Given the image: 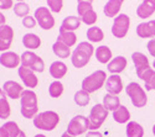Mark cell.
Returning a JSON list of instances; mask_svg holds the SVG:
<instances>
[{"label":"cell","mask_w":155,"mask_h":137,"mask_svg":"<svg viewBox=\"0 0 155 137\" xmlns=\"http://www.w3.org/2000/svg\"><path fill=\"white\" fill-rule=\"evenodd\" d=\"M20 105H21V115L26 119H34L38 113V103L36 93L31 89L24 90L20 98Z\"/></svg>","instance_id":"cell-1"},{"label":"cell","mask_w":155,"mask_h":137,"mask_svg":"<svg viewBox=\"0 0 155 137\" xmlns=\"http://www.w3.org/2000/svg\"><path fill=\"white\" fill-rule=\"evenodd\" d=\"M93 53H94V48L89 42L84 41V42L78 43V46H77V48L74 49L71 56V62L73 67L83 68L84 66H87Z\"/></svg>","instance_id":"cell-2"},{"label":"cell","mask_w":155,"mask_h":137,"mask_svg":"<svg viewBox=\"0 0 155 137\" xmlns=\"http://www.w3.org/2000/svg\"><path fill=\"white\" fill-rule=\"evenodd\" d=\"M60 122V116L55 111H44L34 117V126L42 131H52Z\"/></svg>","instance_id":"cell-3"},{"label":"cell","mask_w":155,"mask_h":137,"mask_svg":"<svg viewBox=\"0 0 155 137\" xmlns=\"http://www.w3.org/2000/svg\"><path fill=\"white\" fill-rule=\"evenodd\" d=\"M107 82V73L104 70H96L91 76L86 77L82 80V89L89 94L99 90Z\"/></svg>","instance_id":"cell-4"},{"label":"cell","mask_w":155,"mask_h":137,"mask_svg":"<svg viewBox=\"0 0 155 137\" xmlns=\"http://www.w3.org/2000/svg\"><path fill=\"white\" fill-rule=\"evenodd\" d=\"M125 92H127V95L130 98V101L135 107H144L147 105L148 103L147 94L138 83L135 82L129 83L125 88Z\"/></svg>","instance_id":"cell-5"},{"label":"cell","mask_w":155,"mask_h":137,"mask_svg":"<svg viewBox=\"0 0 155 137\" xmlns=\"http://www.w3.org/2000/svg\"><path fill=\"white\" fill-rule=\"evenodd\" d=\"M21 66L25 68H29L32 72H38L42 73L45 70V62L44 59L34 53L32 51H26L24 52L21 56Z\"/></svg>","instance_id":"cell-6"},{"label":"cell","mask_w":155,"mask_h":137,"mask_svg":"<svg viewBox=\"0 0 155 137\" xmlns=\"http://www.w3.org/2000/svg\"><path fill=\"white\" fill-rule=\"evenodd\" d=\"M108 117V110L103 106V104H96L89 113V130L96 131L98 130L103 122Z\"/></svg>","instance_id":"cell-7"},{"label":"cell","mask_w":155,"mask_h":137,"mask_svg":"<svg viewBox=\"0 0 155 137\" xmlns=\"http://www.w3.org/2000/svg\"><path fill=\"white\" fill-rule=\"evenodd\" d=\"M130 26V17L125 14H119L112 25V35L117 39H124Z\"/></svg>","instance_id":"cell-8"},{"label":"cell","mask_w":155,"mask_h":137,"mask_svg":"<svg viewBox=\"0 0 155 137\" xmlns=\"http://www.w3.org/2000/svg\"><path fill=\"white\" fill-rule=\"evenodd\" d=\"M89 130V119L83 115H77L71 119L67 126V132L72 136H78Z\"/></svg>","instance_id":"cell-9"},{"label":"cell","mask_w":155,"mask_h":137,"mask_svg":"<svg viewBox=\"0 0 155 137\" xmlns=\"http://www.w3.org/2000/svg\"><path fill=\"white\" fill-rule=\"evenodd\" d=\"M38 23V26L44 30H51L55 26V19L51 14V10L48 8L41 6L36 9L35 11V16H34Z\"/></svg>","instance_id":"cell-10"},{"label":"cell","mask_w":155,"mask_h":137,"mask_svg":"<svg viewBox=\"0 0 155 137\" xmlns=\"http://www.w3.org/2000/svg\"><path fill=\"white\" fill-rule=\"evenodd\" d=\"M12 40H14V30L9 25L0 26V52H8Z\"/></svg>","instance_id":"cell-11"},{"label":"cell","mask_w":155,"mask_h":137,"mask_svg":"<svg viewBox=\"0 0 155 137\" xmlns=\"http://www.w3.org/2000/svg\"><path fill=\"white\" fill-rule=\"evenodd\" d=\"M132 59H133V63L135 66V70H137V76L139 78L143 77V74L150 69V66H149V59L148 57L141 53V52H134L132 54Z\"/></svg>","instance_id":"cell-12"},{"label":"cell","mask_w":155,"mask_h":137,"mask_svg":"<svg viewBox=\"0 0 155 137\" xmlns=\"http://www.w3.org/2000/svg\"><path fill=\"white\" fill-rule=\"evenodd\" d=\"M19 77L21 78L25 86H28V88H30V89L36 88V86L38 85V79L35 76V72L30 70L29 68H25V67L21 66L19 68Z\"/></svg>","instance_id":"cell-13"},{"label":"cell","mask_w":155,"mask_h":137,"mask_svg":"<svg viewBox=\"0 0 155 137\" xmlns=\"http://www.w3.org/2000/svg\"><path fill=\"white\" fill-rule=\"evenodd\" d=\"M106 89L107 93L112 95H118L123 90V82L122 78L119 77V74H112V76L107 78Z\"/></svg>","instance_id":"cell-14"},{"label":"cell","mask_w":155,"mask_h":137,"mask_svg":"<svg viewBox=\"0 0 155 137\" xmlns=\"http://www.w3.org/2000/svg\"><path fill=\"white\" fill-rule=\"evenodd\" d=\"M19 63H21V57H19L18 53L15 52H4L0 56V64L5 68L12 69V68H16L19 67Z\"/></svg>","instance_id":"cell-15"},{"label":"cell","mask_w":155,"mask_h":137,"mask_svg":"<svg viewBox=\"0 0 155 137\" xmlns=\"http://www.w3.org/2000/svg\"><path fill=\"white\" fill-rule=\"evenodd\" d=\"M3 90L6 94V96H9L10 99H15V100H16V99H19V98H21V94L24 92L22 86L18 82H15V80H8V82H5L4 85H3Z\"/></svg>","instance_id":"cell-16"},{"label":"cell","mask_w":155,"mask_h":137,"mask_svg":"<svg viewBox=\"0 0 155 137\" xmlns=\"http://www.w3.org/2000/svg\"><path fill=\"white\" fill-rule=\"evenodd\" d=\"M137 35L140 39H151V37H155V20L139 23L137 26Z\"/></svg>","instance_id":"cell-17"},{"label":"cell","mask_w":155,"mask_h":137,"mask_svg":"<svg viewBox=\"0 0 155 137\" xmlns=\"http://www.w3.org/2000/svg\"><path fill=\"white\" fill-rule=\"evenodd\" d=\"M155 12V0H143L137 9V15L140 19H149Z\"/></svg>","instance_id":"cell-18"},{"label":"cell","mask_w":155,"mask_h":137,"mask_svg":"<svg viewBox=\"0 0 155 137\" xmlns=\"http://www.w3.org/2000/svg\"><path fill=\"white\" fill-rule=\"evenodd\" d=\"M124 0H108L107 4L103 8V12L107 17H117L118 12L120 11L122 4Z\"/></svg>","instance_id":"cell-19"},{"label":"cell","mask_w":155,"mask_h":137,"mask_svg":"<svg viewBox=\"0 0 155 137\" xmlns=\"http://www.w3.org/2000/svg\"><path fill=\"white\" fill-rule=\"evenodd\" d=\"M127 68V58L123 56H117L108 63V70L112 74H119Z\"/></svg>","instance_id":"cell-20"},{"label":"cell","mask_w":155,"mask_h":137,"mask_svg":"<svg viewBox=\"0 0 155 137\" xmlns=\"http://www.w3.org/2000/svg\"><path fill=\"white\" fill-rule=\"evenodd\" d=\"M66 73H67V66L61 61H56L50 66V74L56 80H60L61 78H63L66 76Z\"/></svg>","instance_id":"cell-21"},{"label":"cell","mask_w":155,"mask_h":137,"mask_svg":"<svg viewBox=\"0 0 155 137\" xmlns=\"http://www.w3.org/2000/svg\"><path fill=\"white\" fill-rule=\"evenodd\" d=\"M57 41L62 42L63 45H66L68 47H72L77 42V36H76V33L73 31H67V30H64L63 27H60Z\"/></svg>","instance_id":"cell-22"},{"label":"cell","mask_w":155,"mask_h":137,"mask_svg":"<svg viewBox=\"0 0 155 137\" xmlns=\"http://www.w3.org/2000/svg\"><path fill=\"white\" fill-rule=\"evenodd\" d=\"M94 54H96L97 61L102 64H107L113 59L112 58V51L108 46H99L94 51Z\"/></svg>","instance_id":"cell-23"},{"label":"cell","mask_w":155,"mask_h":137,"mask_svg":"<svg viewBox=\"0 0 155 137\" xmlns=\"http://www.w3.org/2000/svg\"><path fill=\"white\" fill-rule=\"evenodd\" d=\"M103 106H104L108 111H115L118 110L120 105V99L117 95H112V94H106L103 98Z\"/></svg>","instance_id":"cell-24"},{"label":"cell","mask_w":155,"mask_h":137,"mask_svg":"<svg viewBox=\"0 0 155 137\" xmlns=\"http://www.w3.org/2000/svg\"><path fill=\"white\" fill-rule=\"evenodd\" d=\"M22 45L25 46V48L36 49L41 46V39L35 33H26L22 37Z\"/></svg>","instance_id":"cell-25"},{"label":"cell","mask_w":155,"mask_h":137,"mask_svg":"<svg viewBox=\"0 0 155 137\" xmlns=\"http://www.w3.org/2000/svg\"><path fill=\"white\" fill-rule=\"evenodd\" d=\"M127 137H143L144 136V129L140 123L135 121H129L127 125Z\"/></svg>","instance_id":"cell-26"},{"label":"cell","mask_w":155,"mask_h":137,"mask_svg":"<svg viewBox=\"0 0 155 137\" xmlns=\"http://www.w3.org/2000/svg\"><path fill=\"white\" fill-rule=\"evenodd\" d=\"M11 114V109L9 105V101L6 99V94L3 89H0V119H8Z\"/></svg>","instance_id":"cell-27"},{"label":"cell","mask_w":155,"mask_h":137,"mask_svg":"<svg viewBox=\"0 0 155 137\" xmlns=\"http://www.w3.org/2000/svg\"><path fill=\"white\" fill-rule=\"evenodd\" d=\"M113 119L118 123H127L129 121V119H130V113H129L128 107L122 105L118 110L113 111Z\"/></svg>","instance_id":"cell-28"},{"label":"cell","mask_w":155,"mask_h":137,"mask_svg":"<svg viewBox=\"0 0 155 137\" xmlns=\"http://www.w3.org/2000/svg\"><path fill=\"white\" fill-rule=\"evenodd\" d=\"M80 26H81V19L77 17V16H67V17H64L63 21H62V25H61V27H63L64 30L73 31V32H74V30L80 29Z\"/></svg>","instance_id":"cell-29"},{"label":"cell","mask_w":155,"mask_h":137,"mask_svg":"<svg viewBox=\"0 0 155 137\" xmlns=\"http://www.w3.org/2000/svg\"><path fill=\"white\" fill-rule=\"evenodd\" d=\"M52 51L58 57V58H68L71 56V49L68 46L63 45L62 42L60 41H56L54 45H52Z\"/></svg>","instance_id":"cell-30"},{"label":"cell","mask_w":155,"mask_h":137,"mask_svg":"<svg viewBox=\"0 0 155 137\" xmlns=\"http://www.w3.org/2000/svg\"><path fill=\"white\" fill-rule=\"evenodd\" d=\"M87 39L91 42H101L104 39V33L98 26H92L87 30Z\"/></svg>","instance_id":"cell-31"},{"label":"cell","mask_w":155,"mask_h":137,"mask_svg":"<svg viewBox=\"0 0 155 137\" xmlns=\"http://www.w3.org/2000/svg\"><path fill=\"white\" fill-rule=\"evenodd\" d=\"M140 79L144 80V83H145V89H147L148 92L155 90V69L150 68Z\"/></svg>","instance_id":"cell-32"},{"label":"cell","mask_w":155,"mask_h":137,"mask_svg":"<svg viewBox=\"0 0 155 137\" xmlns=\"http://www.w3.org/2000/svg\"><path fill=\"white\" fill-rule=\"evenodd\" d=\"M74 103L78 105V106H87L88 104H89V101H91V98H89V93L88 92H86V90H83V89H81V90H78L76 94H74Z\"/></svg>","instance_id":"cell-33"},{"label":"cell","mask_w":155,"mask_h":137,"mask_svg":"<svg viewBox=\"0 0 155 137\" xmlns=\"http://www.w3.org/2000/svg\"><path fill=\"white\" fill-rule=\"evenodd\" d=\"M48 94L51 98H60L63 94V84L60 80H55L48 86Z\"/></svg>","instance_id":"cell-34"},{"label":"cell","mask_w":155,"mask_h":137,"mask_svg":"<svg viewBox=\"0 0 155 137\" xmlns=\"http://www.w3.org/2000/svg\"><path fill=\"white\" fill-rule=\"evenodd\" d=\"M14 12L15 15L19 16V17H26L30 12V8L26 3H18L14 5Z\"/></svg>","instance_id":"cell-35"},{"label":"cell","mask_w":155,"mask_h":137,"mask_svg":"<svg viewBox=\"0 0 155 137\" xmlns=\"http://www.w3.org/2000/svg\"><path fill=\"white\" fill-rule=\"evenodd\" d=\"M93 9V6H92V3L91 2H78V4H77V12H78V16H80V19L83 16V15H86L88 11H91Z\"/></svg>","instance_id":"cell-36"},{"label":"cell","mask_w":155,"mask_h":137,"mask_svg":"<svg viewBox=\"0 0 155 137\" xmlns=\"http://www.w3.org/2000/svg\"><path fill=\"white\" fill-rule=\"evenodd\" d=\"M3 126L6 129V131H8V133H9V136H10V137H16V136L20 133V131H21V130L19 129L18 123H16L15 121H9V122H5Z\"/></svg>","instance_id":"cell-37"},{"label":"cell","mask_w":155,"mask_h":137,"mask_svg":"<svg viewBox=\"0 0 155 137\" xmlns=\"http://www.w3.org/2000/svg\"><path fill=\"white\" fill-rule=\"evenodd\" d=\"M81 21L83 23H86V25H93V23H96V21H97V12L92 9L91 11H88L86 15H83L81 17Z\"/></svg>","instance_id":"cell-38"},{"label":"cell","mask_w":155,"mask_h":137,"mask_svg":"<svg viewBox=\"0 0 155 137\" xmlns=\"http://www.w3.org/2000/svg\"><path fill=\"white\" fill-rule=\"evenodd\" d=\"M47 5H48V9L52 12H57L58 14L62 10L63 0H47Z\"/></svg>","instance_id":"cell-39"},{"label":"cell","mask_w":155,"mask_h":137,"mask_svg":"<svg viewBox=\"0 0 155 137\" xmlns=\"http://www.w3.org/2000/svg\"><path fill=\"white\" fill-rule=\"evenodd\" d=\"M36 19L35 17H32V16H30V15H28L26 17H24L22 19V25H24V27H26V29H32V27H35L36 26Z\"/></svg>","instance_id":"cell-40"},{"label":"cell","mask_w":155,"mask_h":137,"mask_svg":"<svg viewBox=\"0 0 155 137\" xmlns=\"http://www.w3.org/2000/svg\"><path fill=\"white\" fill-rule=\"evenodd\" d=\"M10 8H14L12 0H0V10H9Z\"/></svg>","instance_id":"cell-41"},{"label":"cell","mask_w":155,"mask_h":137,"mask_svg":"<svg viewBox=\"0 0 155 137\" xmlns=\"http://www.w3.org/2000/svg\"><path fill=\"white\" fill-rule=\"evenodd\" d=\"M147 47H148L149 54H150L151 57H154V58H155V39H151V40L148 42Z\"/></svg>","instance_id":"cell-42"},{"label":"cell","mask_w":155,"mask_h":137,"mask_svg":"<svg viewBox=\"0 0 155 137\" xmlns=\"http://www.w3.org/2000/svg\"><path fill=\"white\" fill-rule=\"evenodd\" d=\"M86 137H103V135L99 133V132H97V131H89L86 135Z\"/></svg>","instance_id":"cell-43"},{"label":"cell","mask_w":155,"mask_h":137,"mask_svg":"<svg viewBox=\"0 0 155 137\" xmlns=\"http://www.w3.org/2000/svg\"><path fill=\"white\" fill-rule=\"evenodd\" d=\"M0 137H10L4 126H0Z\"/></svg>","instance_id":"cell-44"},{"label":"cell","mask_w":155,"mask_h":137,"mask_svg":"<svg viewBox=\"0 0 155 137\" xmlns=\"http://www.w3.org/2000/svg\"><path fill=\"white\" fill-rule=\"evenodd\" d=\"M5 16L2 14V12H0V26H3V25H5Z\"/></svg>","instance_id":"cell-45"},{"label":"cell","mask_w":155,"mask_h":137,"mask_svg":"<svg viewBox=\"0 0 155 137\" xmlns=\"http://www.w3.org/2000/svg\"><path fill=\"white\" fill-rule=\"evenodd\" d=\"M61 137H76V136H72L71 133H68V132L66 131L64 133H62V136H61Z\"/></svg>","instance_id":"cell-46"},{"label":"cell","mask_w":155,"mask_h":137,"mask_svg":"<svg viewBox=\"0 0 155 137\" xmlns=\"http://www.w3.org/2000/svg\"><path fill=\"white\" fill-rule=\"evenodd\" d=\"M16 137H26V133H25L24 131H20V133H19Z\"/></svg>","instance_id":"cell-47"},{"label":"cell","mask_w":155,"mask_h":137,"mask_svg":"<svg viewBox=\"0 0 155 137\" xmlns=\"http://www.w3.org/2000/svg\"><path fill=\"white\" fill-rule=\"evenodd\" d=\"M35 137H46L45 135H42V133H38V135H36Z\"/></svg>","instance_id":"cell-48"},{"label":"cell","mask_w":155,"mask_h":137,"mask_svg":"<svg viewBox=\"0 0 155 137\" xmlns=\"http://www.w3.org/2000/svg\"><path fill=\"white\" fill-rule=\"evenodd\" d=\"M78 2H83V0H78ZM84 2H91V3H92L93 0H84Z\"/></svg>","instance_id":"cell-49"},{"label":"cell","mask_w":155,"mask_h":137,"mask_svg":"<svg viewBox=\"0 0 155 137\" xmlns=\"http://www.w3.org/2000/svg\"><path fill=\"white\" fill-rule=\"evenodd\" d=\"M153 133H154V136H155V125L153 126Z\"/></svg>","instance_id":"cell-50"},{"label":"cell","mask_w":155,"mask_h":137,"mask_svg":"<svg viewBox=\"0 0 155 137\" xmlns=\"http://www.w3.org/2000/svg\"><path fill=\"white\" fill-rule=\"evenodd\" d=\"M153 67H154V69H155V59H154V62H153Z\"/></svg>","instance_id":"cell-51"},{"label":"cell","mask_w":155,"mask_h":137,"mask_svg":"<svg viewBox=\"0 0 155 137\" xmlns=\"http://www.w3.org/2000/svg\"><path fill=\"white\" fill-rule=\"evenodd\" d=\"M24 2V0H18V3H22Z\"/></svg>","instance_id":"cell-52"}]
</instances>
